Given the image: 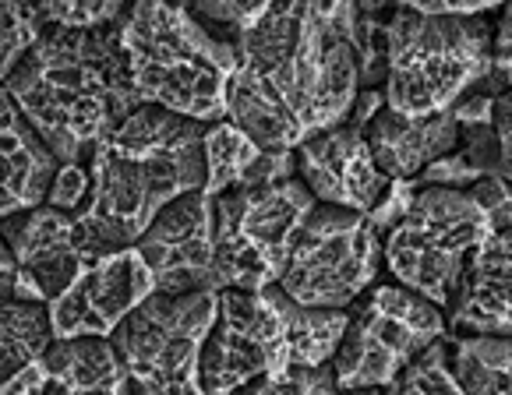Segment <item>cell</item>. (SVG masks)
<instances>
[{"label": "cell", "mask_w": 512, "mask_h": 395, "mask_svg": "<svg viewBox=\"0 0 512 395\" xmlns=\"http://www.w3.org/2000/svg\"><path fill=\"white\" fill-rule=\"evenodd\" d=\"M234 50L226 120L262 152H294L343 124L361 96L354 4H269Z\"/></svg>", "instance_id": "6da1fadb"}, {"label": "cell", "mask_w": 512, "mask_h": 395, "mask_svg": "<svg viewBox=\"0 0 512 395\" xmlns=\"http://www.w3.org/2000/svg\"><path fill=\"white\" fill-rule=\"evenodd\" d=\"M205 127L156 106H138L89 156V202L75 216L85 261L135 247L152 219L191 191H202Z\"/></svg>", "instance_id": "7a4b0ae2"}, {"label": "cell", "mask_w": 512, "mask_h": 395, "mask_svg": "<svg viewBox=\"0 0 512 395\" xmlns=\"http://www.w3.org/2000/svg\"><path fill=\"white\" fill-rule=\"evenodd\" d=\"M4 92L57 166L89 163L92 149L142 106L128 75L121 22L89 32L43 29Z\"/></svg>", "instance_id": "3957f363"}, {"label": "cell", "mask_w": 512, "mask_h": 395, "mask_svg": "<svg viewBox=\"0 0 512 395\" xmlns=\"http://www.w3.org/2000/svg\"><path fill=\"white\" fill-rule=\"evenodd\" d=\"M121 46L138 103L191 124L226 120V82L237 68L234 39L198 22L184 4H131L121 18Z\"/></svg>", "instance_id": "277c9868"}, {"label": "cell", "mask_w": 512, "mask_h": 395, "mask_svg": "<svg viewBox=\"0 0 512 395\" xmlns=\"http://www.w3.org/2000/svg\"><path fill=\"white\" fill-rule=\"evenodd\" d=\"M382 103L400 117L449 113L491 75L484 15H417L407 4L382 18Z\"/></svg>", "instance_id": "5b68a950"}, {"label": "cell", "mask_w": 512, "mask_h": 395, "mask_svg": "<svg viewBox=\"0 0 512 395\" xmlns=\"http://www.w3.org/2000/svg\"><path fill=\"white\" fill-rule=\"evenodd\" d=\"M491 226V216L470 187H414L407 209L385 230L382 265L396 286L442 311L463 265Z\"/></svg>", "instance_id": "8992f818"}, {"label": "cell", "mask_w": 512, "mask_h": 395, "mask_svg": "<svg viewBox=\"0 0 512 395\" xmlns=\"http://www.w3.org/2000/svg\"><path fill=\"white\" fill-rule=\"evenodd\" d=\"M311 209L315 198L297 177L216 194L212 237L223 290L262 293L276 286Z\"/></svg>", "instance_id": "52a82bcc"}, {"label": "cell", "mask_w": 512, "mask_h": 395, "mask_svg": "<svg viewBox=\"0 0 512 395\" xmlns=\"http://www.w3.org/2000/svg\"><path fill=\"white\" fill-rule=\"evenodd\" d=\"M219 293H152L110 336L128 395H205L198 360L216 318Z\"/></svg>", "instance_id": "ba28073f"}, {"label": "cell", "mask_w": 512, "mask_h": 395, "mask_svg": "<svg viewBox=\"0 0 512 395\" xmlns=\"http://www.w3.org/2000/svg\"><path fill=\"white\" fill-rule=\"evenodd\" d=\"M445 336V318L435 304L396 283H375L347 307V328L332 357L339 392H382L403 367Z\"/></svg>", "instance_id": "9c48e42d"}, {"label": "cell", "mask_w": 512, "mask_h": 395, "mask_svg": "<svg viewBox=\"0 0 512 395\" xmlns=\"http://www.w3.org/2000/svg\"><path fill=\"white\" fill-rule=\"evenodd\" d=\"M382 237L368 216L315 205L297 233L276 290L304 307L347 311L378 283Z\"/></svg>", "instance_id": "30bf717a"}, {"label": "cell", "mask_w": 512, "mask_h": 395, "mask_svg": "<svg viewBox=\"0 0 512 395\" xmlns=\"http://www.w3.org/2000/svg\"><path fill=\"white\" fill-rule=\"evenodd\" d=\"M279 371H287V336L272 286L262 293L219 290L216 318L198 360L205 395H230Z\"/></svg>", "instance_id": "8fae6325"}, {"label": "cell", "mask_w": 512, "mask_h": 395, "mask_svg": "<svg viewBox=\"0 0 512 395\" xmlns=\"http://www.w3.org/2000/svg\"><path fill=\"white\" fill-rule=\"evenodd\" d=\"M156 293L152 272L138 247L89 261L75 283L46 304L53 339H110L138 304Z\"/></svg>", "instance_id": "7c38bea8"}, {"label": "cell", "mask_w": 512, "mask_h": 395, "mask_svg": "<svg viewBox=\"0 0 512 395\" xmlns=\"http://www.w3.org/2000/svg\"><path fill=\"white\" fill-rule=\"evenodd\" d=\"M135 247L149 265L152 286L163 297L223 290V276H219L216 265L209 194L191 191L177 198L174 205H166Z\"/></svg>", "instance_id": "4fadbf2b"}, {"label": "cell", "mask_w": 512, "mask_h": 395, "mask_svg": "<svg viewBox=\"0 0 512 395\" xmlns=\"http://www.w3.org/2000/svg\"><path fill=\"white\" fill-rule=\"evenodd\" d=\"M294 177L308 187L315 205H332L361 216H371L392 187V180L371 159L364 124L350 117L297 145Z\"/></svg>", "instance_id": "5bb4252c"}, {"label": "cell", "mask_w": 512, "mask_h": 395, "mask_svg": "<svg viewBox=\"0 0 512 395\" xmlns=\"http://www.w3.org/2000/svg\"><path fill=\"white\" fill-rule=\"evenodd\" d=\"M0 237L15 254L25 304L57 300L89 265L75 244V216L50 205L8 216L0 223Z\"/></svg>", "instance_id": "9a60e30c"}, {"label": "cell", "mask_w": 512, "mask_h": 395, "mask_svg": "<svg viewBox=\"0 0 512 395\" xmlns=\"http://www.w3.org/2000/svg\"><path fill=\"white\" fill-rule=\"evenodd\" d=\"M509 230H491L463 265L442 307L445 332L460 336H509V283H512Z\"/></svg>", "instance_id": "2e32d148"}, {"label": "cell", "mask_w": 512, "mask_h": 395, "mask_svg": "<svg viewBox=\"0 0 512 395\" xmlns=\"http://www.w3.org/2000/svg\"><path fill=\"white\" fill-rule=\"evenodd\" d=\"M460 138L463 127L452 117V110L435 113V117H400L392 110H378L364 124V142H368L371 159L392 184L414 180L431 163L452 156L460 149Z\"/></svg>", "instance_id": "e0dca14e"}, {"label": "cell", "mask_w": 512, "mask_h": 395, "mask_svg": "<svg viewBox=\"0 0 512 395\" xmlns=\"http://www.w3.org/2000/svg\"><path fill=\"white\" fill-rule=\"evenodd\" d=\"M57 159L46 152L0 85V223L46 202Z\"/></svg>", "instance_id": "ac0fdd59"}, {"label": "cell", "mask_w": 512, "mask_h": 395, "mask_svg": "<svg viewBox=\"0 0 512 395\" xmlns=\"http://www.w3.org/2000/svg\"><path fill=\"white\" fill-rule=\"evenodd\" d=\"M43 395H128L110 339H53L39 357Z\"/></svg>", "instance_id": "d6986e66"}, {"label": "cell", "mask_w": 512, "mask_h": 395, "mask_svg": "<svg viewBox=\"0 0 512 395\" xmlns=\"http://www.w3.org/2000/svg\"><path fill=\"white\" fill-rule=\"evenodd\" d=\"M276 293L279 318H283V336H287V367H322L332 364L347 328V311H329V307H304L272 286Z\"/></svg>", "instance_id": "ffe728a7"}, {"label": "cell", "mask_w": 512, "mask_h": 395, "mask_svg": "<svg viewBox=\"0 0 512 395\" xmlns=\"http://www.w3.org/2000/svg\"><path fill=\"white\" fill-rule=\"evenodd\" d=\"M445 350L463 395H512L509 336H445Z\"/></svg>", "instance_id": "44dd1931"}, {"label": "cell", "mask_w": 512, "mask_h": 395, "mask_svg": "<svg viewBox=\"0 0 512 395\" xmlns=\"http://www.w3.org/2000/svg\"><path fill=\"white\" fill-rule=\"evenodd\" d=\"M53 343L50 311L46 304L11 300L0 307V385L39 360Z\"/></svg>", "instance_id": "7402d4cb"}, {"label": "cell", "mask_w": 512, "mask_h": 395, "mask_svg": "<svg viewBox=\"0 0 512 395\" xmlns=\"http://www.w3.org/2000/svg\"><path fill=\"white\" fill-rule=\"evenodd\" d=\"M258 156H262V149H258L244 131H237L230 120L209 124L202 138V159H205L202 194L216 198V194L241 187L244 180H248L251 166L258 163Z\"/></svg>", "instance_id": "603a6c76"}, {"label": "cell", "mask_w": 512, "mask_h": 395, "mask_svg": "<svg viewBox=\"0 0 512 395\" xmlns=\"http://www.w3.org/2000/svg\"><path fill=\"white\" fill-rule=\"evenodd\" d=\"M382 395H463L449 371V350L445 339L421 353L410 367L396 374V381L382 388Z\"/></svg>", "instance_id": "cb8c5ba5"}, {"label": "cell", "mask_w": 512, "mask_h": 395, "mask_svg": "<svg viewBox=\"0 0 512 395\" xmlns=\"http://www.w3.org/2000/svg\"><path fill=\"white\" fill-rule=\"evenodd\" d=\"M39 36H43V22L36 4H11V0L0 4V85L8 82V75L22 64Z\"/></svg>", "instance_id": "d4e9b609"}, {"label": "cell", "mask_w": 512, "mask_h": 395, "mask_svg": "<svg viewBox=\"0 0 512 395\" xmlns=\"http://www.w3.org/2000/svg\"><path fill=\"white\" fill-rule=\"evenodd\" d=\"M230 395H339V385L332 364L287 367V371L265 374V378L251 381V385L237 388Z\"/></svg>", "instance_id": "484cf974"}, {"label": "cell", "mask_w": 512, "mask_h": 395, "mask_svg": "<svg viewBox=\"0 0 512 395\" xmlns=\"http://www.w3.org/2000/svg\"><path fill=\"white\" fill-rule=\"evenodd\" d=\"M39 22L43 29H71V32H89V29H103L124 18V4H36Z\"/></svg>", "instance_id": "4316f807"}, {"label": "cell", "mask_w": 512, "mask_h": 395, "mask_svg": "<svg viewBox=\"0 0 512 395\" xmlns=\"http://www.w3.org/2000/svg\"><path fill=\"white\" fill-rule=\"evenodd\" d=\"M188 11L198 18V22L212 25V29L226 32L230 39H237L241 32H248L258 18L269 11V4H234V0H198V4H188Z\"/></svg>", "instance_id": "83f0119b"}, {"label": "cell", "mask_w": 512, "mask_h": 395, "mask_svg": "<svg viewBox=\"0 0 512 395\" xmlns=\"http://www.w3.org/2000/svg\"><path fill=\"white\" fill-rule=\"evenodd\" d=\"M85 202H89V166L85 163L57 166L43 205L68 212V216H78V212L85 209Z\"/></svg>", "instance_id": "f1b7e54d"}, {"label": "cell", "mask_w": 512, "mask_h": 395, "mask_svg": "<svg viewBox=\"0 0 512 395\" xmlns=\"http://www.w3.org/2000/svg\"><path fill=\"white\" fill-rule=\"evenodd\" d=\"M11 300H22V276H18L15 254L0 237V307L11 304Z\"/></svg>", "instance_id": "f546056e"}, {"label": "cell", "mask_w": 512, "mask_h": 395, "mask_svg": "<svg viewBox=\"0 0 512 395\" xmlns=\"http://www.w3.org/2000/svg\"><path fill=\"white\" fill-rule=\"evenodd\" d=\"M0 395H43V371H39V360H32L25 371H18L11 381L0 385Z\"/></svg>", "instance_id": "4dcf8cb0"}, {"label": "cell", "mask_w": 512, "mask_h": 395, "mask_svg": "<svg viewBox=\"0 0 512 395\" xmlns=\"http://www.w3.org/2000/svg\"><path fill=\"white\" fill-rule=\"evenodd\" d=\"M339 395H382V392H371V388H354V392H339Z\"/></svg>", "instance_id": "1f68e13d"}]
</instances>
